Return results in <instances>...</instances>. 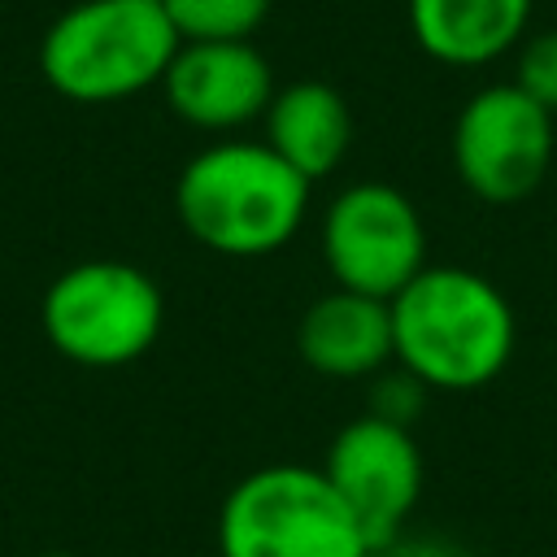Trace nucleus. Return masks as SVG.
Wrapping results in <instances>:
<instances>
[{
    "label": "nucleus",
    "instance_id": "nucleus-11",
    "mask_svg": "<svg viewBox=\"0 0 557 557\" xmlns=\"http://www.w3.org/2000/svg\"><path fill=\"white\" fill-rule=\"evenodd\" d=\"M265 144L309 183L335 174L352 148V109L322 78H296L265 104Z\"/></svg>",
    "mask_w": 557,
    "mask_h": 557
},
{
    "label": "nucleus",
    "instance_id": "nucleus-10",
    "mask_svg": "<svg viewBox=\"0 0 557 557\" xmlns=\"http://www.w3.org/2000/svg\"><path fill=\"white\" fill-rule=\"evenodd\" d=\"M296 352L322 379H374L392 366V309L379 296L331 287L296 322Z\"/></svg>",
    "mask_w": 557,
    "mask_h": 557
},
{
    "label": "nucleus",
    "instance_id": "nucleus-6",
    "mask_svg": "<svg viewBox=\"0 0 557 557\" xmlns=\"http://www.w3.org/2000/svg\"><path fill=\"white\" fill-rule=\"evenodd\" d=\"M322 261L335 287L392 300L418 270H426V226L418 205L379 178L348 183L331 196L318 226Z\"/></svg>",
    "mask_w": 557,
    "mask_h": 557
},
{
    "label": "nucleus",
    "instance_id": "nucleus-5",
    "mask_svg": "<svg viewBox=\"0 0 557 557\" xmlns=\"http://www.w3.org/2000/svg\"><path fill=\"white\" fill-rule=\"evenodd\" d=\"M39 322L65 361L117 370L157 344L165 296L157 278L131 261H78L48 283Z\"/></svg>",
    "mask_w": 557,
    "mask_h": 557
},
{
    "label": "nucleus",
    "instance_id": "nucleus-13",
    "mask_svg": "<svg viewBox=\"0 0 557 557\" xmlns=\"http://www.w3.org/2000/svg\"><path fill=\"white\" fill-rule=\"evenodd\" d=\"M161 9L183 44H205V39H252V30L270 13V0H161Z\"/></svg>",
    "mask_w": 557,
    "mask_h": 557
},
{
    "label": "nucleus",
    "instance_id": "nucleus-4",
    "mask_svg": "<svg viewBox=\"0 0 557 557\" xmlns=\"http://www.w3.org/2000/svg\"><path fill=\"white\" fill-rule=\"evenodd\" d=\"M222 557H374L357 513L322 466L274 461L248 470L218 509Z\"/></svg>",
    "mask_w": 557,
    "mask_h": 557
},
{
    "label": "nucleus",
    "instance_id": "nucleus-2",
    "mask_svg": "<svg viewBox=\"0 0 557 557\" xmlns=\"http://www.w3.org/2000/svg\"><path fill=\"white\" fill-rule=\"evenodd\" d=\"M309 187L265 139H218L178 170L174 213L200 248L257 261L296 239Z\"/></svg>",
    "mask_w": 557,
    "mask_h": 557
},
{
    "label": "nucleus",
    "instance_id": "nucleus-9",
    "mask_svg": "<svg viewBox=\"0 0 557 557\" xmlns=\"http://www.w3.org/2000/svg\"><path fill=\"white\" fill-rule=\"evenodd\" d=\"M165 104L196 131L231 135L257 117L274 100V70L252 48V39H205L178 44L165 78Z\"/></svg>",
    "mask_w": 557,
    "mask_h": 557
},
{
    "label": "nucleus",
    "instance_id": "nucleus-8",
    "mask_svg": "<svg viewBox=\"0 0 557 557\" xmlns=\"http://www.w3.org/2000/svg\"><path fill=\"white\" fill-rule=\"evenodd\" d=\"M322 474L357 513L374 548L396 540L422 496V448L409 426L379 413L344 422L326 448Z\"/></svg>",
    "mask_w": 557,
    "mask_h": 557
},
{
    "label": "nucleus",
    "instance_id": "nucleus-15",
    "mask_svg": "<svg viewBox=\"0 0 557 557\" xmlns=\"http://www.w3.org/2000/svg\"><path fill=\"white\" fill-rule=\"evenodd\" d=\"M422 400H426V387H422L409 370L396 366V370H379V374L370 379V409H366V413H379V418H387V422L409 426V422L418 418Z\"/></svg>",
    "mask_w": 557,
    "mask_h": 557
},
{
    "label": "nucleus",
    "instance_id": "nucleus-14",
    "mask_svg": "<svg viewBox=\"0 0 557 557\" xmlns=\"http://www.w3.org/2000/svg\"><path fill=\"white\" fill-rule=\"evenodd\" d=\"M513 83L544 104L548 113H557V30L531 35L518 44V61H513Z\"/></svg>",
    "mask_w": 557,
    "mask_h": 557
},
{
    "label": "nucleus",
    "instance_id": "nucleus-7",
    "mask_svg": "<svg viewBox=\"0 0 557 557\" xmlns=\"http://www.w3.org/2000/svg\"><path fill=\"white\" fill-rule=\"evenodd\" d=\"M553 113L518 83L479 87L453 122V165L483 205L527 200L553 161Z\"/></svg>",
    "mask_w": 557,
    "mask_h": 557
},
{
    "label": "nucleus",
    "instance_id": "nucleus-3",
    "mask_svg": "<svg viewBox=\"0 0 557 557\" xmlns=\"http://www.w3.org/2000/svg\"><path fill=\"white\" fill-rule=\"evenodd\" d=\"M178 44L161 0H78L44 30L39 74L74 104H113L161 87Z\"/></svg>",
    "mask_w": 557,
    "mask_h": 557
},
{
    "label": "nucleus",
    "instance_id": "nucleus-12",
    "mask_svg": "<svg viewBox=\"0 0 557 557\" xmlns=\"http://www.w3.org/2000/svg\"><path fill=\"white\" fill-rule=\"evenodd\" d=\"M418 48L453 70H479L513 52L535 0H405Z\"/></svg>",
    "mask_w": 557,
    "mask_h": 557
},
{
    "label": "nucleus",
    "instance_id": "nucleus-1",
    "mask_svg": "<svg viewBox=\"0 0 557 557\" xmlns=\"http://www.w3.org/2000/svg\"><path fill=\"white\" fill-rule=\"evenodd\" d=\"M392 361L426 392H479L500 379L518 344L505 292L466 265H426L392 300Z\"/></svg>",
    "mask_w": 557,
    "mask_h": 557
},
{
    "label": "nucleus",
    "instance_id": "nucleus-17",
    "mask_svg": "<svg viewBox=\"0 0 557 557\" xmlns=\"http://www.w3.org/2000/svg\"><path fill=\"white\" fill-rule=\"evenodd\" d=\"M48 557H70V553H48Z\"/></svg>",
    "mask_w": 557,
    "mask_h": 557
},
{
    "label": "nucleus",
    "instance_id": "nucleus-16",
    "mask_svg": "<svg viewBox=\"0 0 557 557\" xmlns=\"http://www.w3.org/2000/svg\"><path fill=\"white\" fill-rule=\"evenodd\" d=\"M374 557H470L461 544L440 540V535H396L383 548H374Z\"/></svg>",
    "mask_w": 557,
    "mask_h": 557
}]
</instances>
